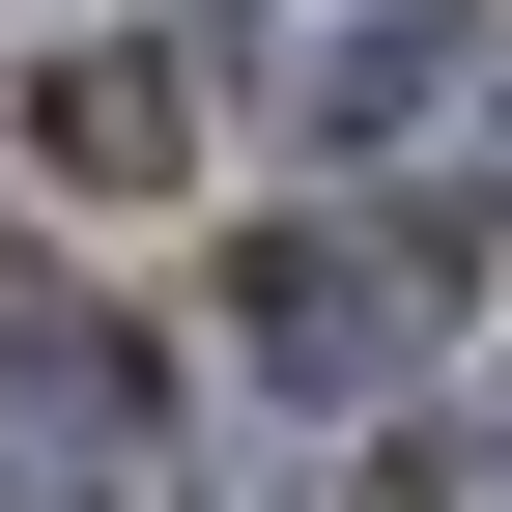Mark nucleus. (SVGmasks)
Returning a JSON list of instances; mask_svg holds the SVG:
<instances>
[{"instance_id": "nucleus-1", "label": "nucleus", "mask_w": 512, "mask_h": 512, "mask_svg": "<svg viewBox=\"0 0 512 512\" xmlns=\"http://www.w3.org/2000/svg\"><path fill=\"white\" fill-rule=\"evenodd\" d=\"M313 143L370 200H512V29H342L313 57Z\"/></svg>"}, {"instance_id": "nucleus-2", "label": "nucleus", "mask_w": 512, "mask_h": 512, "mask_svg": "<svg viewBox=\"0 0 512 512\" xmlns=\"http://www.w3.org/2000/svg\"><path fill=\"white\" fill-rule=\"evenodd\" d=\"M0 456H29V484H114V456H143V370H114V313L0 285Z\"/></svg>"}, {"instance_id": "nucleus-3", "label": "nucleus", "mask_w": 512, "mask_h": 512, "mask_svg": "<svg viewBox=\"0 0 512 512\" xmlns=\"http://www.w3.org/2000/svg\"><path fill=\"white\" fill-rule=\"evenodd\" d=\"M370 342H399V313H370L342 256H256V370H370Z\"/></svg>"}, {"instance_id": "nucleus-4", "label": "nucleus", "mask_w": 512, "mask_h": 512, "mask_svg": "<svg viewBox=\"0 0 512 512\" xmlns=\"http://www.w3.org/2000/svg\"><path fill=\"white\" fill-rule=\"evenodd\" d=\"M399 512H512V427H456V456H427V484H399Z\"/></svg>"}]
</instances>
